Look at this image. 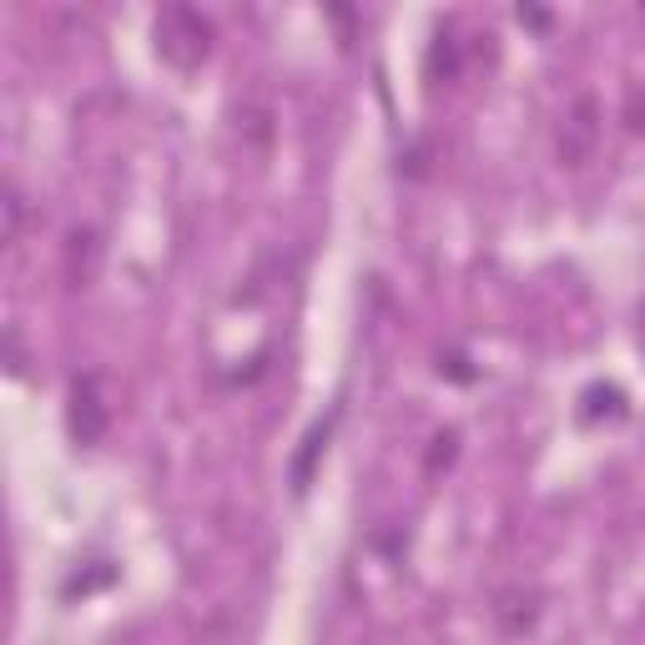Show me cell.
<instances>
[{"label": "cell", "mask_w": 645, "mask_h": 645, "mask_svg": "<svg viewBox=\"0 0 645 645\" xmlns=\"http://www.w3.org/2000/svg\"><path fill=\"white\" fill-rule=\"evenodd\" d=\"M641 328H645V303H641Z\"/></svg>", "instance_id": "obj_13"}, {"label": "cell", "mask_w": 645, "mask_h": 645, "mask_svg": "<svg viewBox=\"0 0 645 645\" xmlns=\"http://www.w3.org/2000/svg\"><path fill=\"white\" fill-rule=\"evenodd\" d=\"M621 121H625V132H631V136H645V81H635L631 91H625Z\"/></svg>", "instance_id": "obj_11"}, {"label": "cell", "mask_w": 645, "mask_h": 645, "mask_svg": "<svg viewBox=\"0 0 645 645\" xmlns=\"http://www.w3.org/2000/svg\"><path fill=\"white\" fill-rule=\"evenodd\" d=\"M96 273H101V238H96V228H72L66 248H61V277H66V287H91Z\"/></svg>", "instance_id": "obj_4"}, {"label": "cell", "mask_w": 645, "mask_h": 645, "mask_svg": "<svg viewBox=\"0 0 645 645\" xmlns=\"http://www.w3.org/2000/svg\"><path fill=\"white\" fill-rule=\"evenodd\" d=\"M238 132L252 142V152H267V142H273V111H267L263 101L242 107V111H238Z\"/></svg>", "instance_id": "obj_8"}, {"label": "cell", "mask_w": 645, "mask_h": 645, "mask_svg": "<svg viewBox=\"0 0 645 645\" xmlns=\"http://www.w3.org/2000/svg\"><path fill=\"white\" fill-rule=\"evenodd\" d=\"M455 459H459V429H439L429 444V455H424V474H444Z\"/></svg>", "instance_id": "obj_9"}, {"label": "cell", "mask_w": 645, "mask_h": 645, "mask_svg": "<svg viewBox=\"0 0 645 645\" xmlns=\"http://www.w3.org/2000/svg\"><path fill=\"white\" fill-rule=\"evenodd\" d=\"M156 51L177 66V72H192L203 66L207 51H212V21L192 6H167L156 15Z\"/></svg>", "instance_id": "obj_1"}, {"label": "cell", "mask_w": 645, "mask_h": 645, "mask_svg": "<svg viewBox=\"0 0 645 645\" xmlns=\"http://www.w3.org/2000/svg\"><path fill=\"white\" fill-rule=\"evenodd\" d=\"M455 76H459V41H455V31L444 25L429 46V81H455Z\"/></svg>", "instance_id": "obj_7"}, {"label": "cell", "mask_w": 645, "mask_h": 645, "mask_svg": "<svg viewBox=\"0 0 645 645\" xmlns=\"http://www.w3.org/2000/svg\"><path fill=\"white\" fill-rule=\"evenodd\" d=\"M595 142H600V101L595 96H575L565 107L560 127H555V156L565 167H586L595 156Z\"/></svg>", "instance_id": "obj_2"}, {"label": "cell", "mask_w": 645, "mask_h": 645, "mask_svg": "<svg viewBox=\"0 0 645 645\" xmlns=\"http://www.w3.org/2000/svg\"><path fill=\"white\" fill-rule=\"evenodd\" d=\"M328 434H334V418H322V424H313L308 439H303L298 459H293V490H308V479H313V464H318V455L328 449Z\"/></svg>", "instance_id": "obj_6"}, {"label": "cell", "mask_w": 645, "mask_h": 645, "mask_svg": "<svg viewBox=\"0 0 645 645\" xmlns=\"http://www.w3.org/2000/svg\"><path fill=\"white\" fill-rule=\"evenodd\" d=\"M539 621V590L535 586H504L494 595V625L504 635H525Z\"/></svg>", "instance_id": "obj_5"}, {"label": "cell", "mask_w": 645, "mask_h": 645, "mask_svg": "<svg viewBox=\"0 0 645 645\" xmlns=\"http://www.w3.org/2000/svg\"><path fill=\"white\" fill-rule=\"evenodd\" d=\"M6 252H15L21 248V238H25V197H21V187H6Z\"/></svg>", "instance_id": "obj_10"}, {"label": "cell", "mask_w": 645, "mask_h": 645, "mask_svg": "<svg viewBox=\"0 0 645 645\" xmlns=\"http://www.w3.org/2000/svg\"><path fill=\"white\" fill-rule=\"evenodd\" d=\"M66 424H72V439L81 444V449L101 444V434H107V398H101V379H96V373H76L72 379Z\"/></svg>", "instance_id": "obj_3"}, {"label": "cell", "mask_w": 645, "mask_h": 645, "mask_svg": "<svg viewBox=\"0 0 645 645\" xmlns=\"http://www.w3.org/2000/svg\"><path fill=\"white\" fill-rule=\"evenodd\" d=\"M6 359H11V373H25V348L15 328H6Z\"/></svg>", "instance_id": "obj_12"}]
</instances>
